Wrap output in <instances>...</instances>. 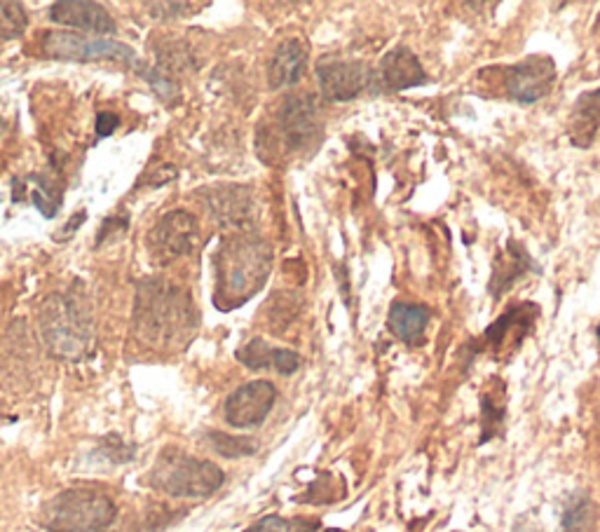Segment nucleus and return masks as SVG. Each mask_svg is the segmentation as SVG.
<instances>
[{
	"label": "nucleus",
	"instance_id": "9d476101",
	"mask_svg": "<svg viewBox=\"0 0 600 532\" xmlns=\"http://www.w3.org/2000/svg\"><path fill=\"white\" fill-rule=\"evenodd\" d=\"M277 399V390L268 380H253L234 390L226 401V420L238 430L259 428L270 415Z\"/></svg>",
	"mask_w": 600,
	"mask_h": 532
},
{
	"label": "nucleus",
	"instance_id": "4be33fe9",
	"mask_svg": "<svg viewBox=\"0 0 600 532\" xmlns=\"http://www.w3.org/2000/svg\"><path fill=\"white\" fill-rule=\"evenodd\" d=\"M509 249H511V253L507 257V259H509V265L498 268L496 280H492V284L500 282V284H498V293L504 291V289H509V287L513 284V280H517V277H521L523 270H530V268H532V263L528 261L526 253H521V249H519L517 244H509ZM498 293H496V295H498Z\"/></svg>",
	"mask_w": 600,
	"mask_h": 532
},
{
	"label": "nucleus",
	"instance_id": "2eb2a0df",
	"mask_svg": "<svg viewBox=\"0 0 600 532\" xmlns=\"http://www.w3.org/2000/svg\"><path fill=\"white\" fill-rule=\"evenodd\" d=\"M211 214L217 217L226 225H244L251 217V207L253 198L249 188L240 185H228L213 190L207 200Z\"/></svg>",
	"mask_w": 600,
	"mask_h": 532
},
{
	"label": "nucleus",
	"instance_id": "f8f14e48",
	"mask_svg": "<svg viewBox=\"0 0 600 532\" xmlns=\"http://www.w3.org/2000/svg\"><path fill=\"white\" fill-rule=\"evenodd\" d=\"M50 19L63 27H73L78 31L94 33H113L116 21L99 3L90 0H61L50 10Z\"/></svg>",
	"mask_w": 600,
	"mask_h": 532
},
{
	"label": "nucleus",
	"instance_id": "f3484780",
	"mask_svg": "<svg viewBox=\"0 0 600 532\" xmlns=\"http://www.w3.org/2000/svg\"><path fill=\"white\" fill-rule=\"evenodd\" d=\"M598 130H600V90H593L577 99L570 120V137L580 145H587L593 141Z\"/></svg>",
	"mask_w": 600,
	"mask_h": 532
},
{
	"label": "nucleus",
	"instance_id": "b1692460",
	"mask_svg": "<svg viewBox=\"0 0 600 532\" xmlns=\"http://www.w3.org/2000/svg\"><path fill=\"white\" fill-rule=\"evenodd\" d=\"M287 528V521L280 516H266L259 523H253L247 532H282Z\"/></svg>",
	"mask_w": 600,
	"mask_h": 532
},
{
	"label": "nucleus",
	"instance_id": "412c9836",
	"mask_svg": "<svg viewBox=\"0 0 600 532\" xmlns=\"http://www.w3.org/2000/svg\"><path fill=\"white\" fill-rule=\"evenodd\" d=\"M274 352L277 348H270L266 340L261 338H253L251 343H247L240 352H238V359L242 361V364L247 369H253V371H261V369H272L274 364Z\"/></svg>",
	"mask_w": 600,
	"mask_h": 532
},
{
	"label": "nucleus",
	"instance_id": "20e7f679",
	"mask_svg": "<svg viewBox=\"0 0 600 532\" xmlns=\"http://www.w3.org/2000/svg\"><path fill=\"white\" fill-rule=\"evenodd\" d=\"M148 481L156 491H162L171 498L202 500L217 493L223 485L226 476L221 472V466H217L209 460H198V458H188L183 453L164 451L158 458L153 470H150Z\"/></svg>",
	"mask_w": 600,
	"mask_h": 532
},
{
	"label": "nucleus",
	"instance_id": "bb28decb",
	"mask_svg": "<svg viewBox=\"0 0 600 532\" xmlns=\"http://www.w3.org/2000/svg\"><path fill=\"white\" fill-rule=\"evenodd\" d=\"M598 338H600V324H598Z\"/></svg>",
	"mask_w": 600,
	"mask_h": 532
},
{
	"label": "nucleus",
	"instance_id": "a211bd4d",
	"mask_svg": "<svg viewBox=\"0 0 600 532\" xmlns=\"http://www.w3.org/2000/svg\"><path fill=\"white\" fill-rule=\"evenodd\" d=\"M593 502L587 495L572 498L563 514V532H589L593 525Z\"/></svg>",
	"mask_w": 600,
	"mask_h": 532
},
{
	"label": "nucleus",
	"instance_id": "4468645a",
	"mask_svg": "<svg viewBox=\"0 0 600 532\" xmlns=\"http://www.w3.org/2000/svg\"><path fill=\"white\" fill-rule=\"evenodd\" d=\"M308 67V50L300 40L291 38L284 40L280 48L274 50V57L270 61V71H268V82L272 90H284L296 84L300 78H303Z\"/></svg>",
	"mask_w": 600,
	"mask_h": 532
},
{
	"label": "nucleus",
	"instance_id": "f03ea898",
	"mask_svg": "<svg viewBox=\"0 0 600 532\" xmlns=\"http://www.w3.org/2000/svg\"><path fill=\"white\" fill-rule=\"evenodd\" d=\"M137 331L153 345H169L196 329V308L186 291L162 280H148L137 293Z\"/></svg>",
	"mask_w": 600,
	"mask_h": 532
},
{
	"label": "nucleus",
	"instance_id": "ddd939ff",
	"mask_svg": "<svg viewBox=\"0 0 600 532\" xmlns=\"http://www.w3.org/2000/svg\"><path fill=\"white\" fill-rule=\"evenodd\" d=\"M380 78L382 84L392 92L420 88L422 82H427V73L422 69V63L409 48H394L380 61Z\"/></svg>",
	"mask_w": 600,
	"mask_h": 532
},
{
	"label": "nucleus",
	"instance_id": "6e6552de",
	"mask_svg": "<svg viewBox=\"0 0 600 532\" xmlns=\"http://www.w3.org/2000/svg\"><path fill=\"white\" fill-rule=\"evenodd\" d=\"M317 80L327 101L340 103L352 101L371 84V71L367 63L354 59H321L317 67Z\"/></svg>",
	"mask_w": 600,
	"mask_h": 532
},
{
	"label": "nucleus",
	"instance_id": "0eeeda50",
	"mask_svg": "<svg viewBox=\"0 0 600 532\" xmlns=\"http://www.w3.org/2000/svg\"><path fill=\"white\" fill-rule=\"evenodd\" d=\"M198 238H200V230H198L196 217L188 214V211L183 209H177L164 214L158 221V225L150 230L148 247L162 263H167L179 257H186V253L196 249Z\"/></svg>",
	"mask_w": 600,
	"mask_h": 532
},
{
	"label": "nucleus",
	"instance_id": "39448f33",
	"mask_svg": "<svg viewBox=\"0 0 600 532\" xmlns=\"http://www.w3.org/2000/svg\"><path fill=\"white\" fill-rule=\"evenodd\" d=\"M113 521V500L90 488L63 491L42 509V525L48 532H101Z\"/></svg>",
	"mask_w": 600,
	"mask_h": 532
},
{
	"label": "nucleus",
	"instance_id": "5701e85b",
	"mask_svg": "<svg viewBox=\"0 0 600 532\" xmlns=\"http://www.w3.org/2000/svg\"><path fill=\"white\" fill-rule=\"evenodd\" d=\"M33 204L42 211V217L52 219L59 211V193L48 183L38 179L36 181V190H33Z\"/></svg>",
	"mask_w": 600,
	"mask_h": 532
},
{
	"label": "nucleus",
	"instance_id": "9b49d317",
	"mask_svg": "<svg viewBox=\"0 0 600 532\" xmlns=\"http://www.w3.org/2000/svg\"><path fill=\"white\" fill-rule=\"evenodd\" d=\"M553 82L556 63L549 57H528L504 73L507 94L519 103L540 101L544 94H549Z\"/></svg>",
	"mask_w": 600,
	"mask_h": 532
},
{
	"label": "nucleus",
	"instance_id": "f257e3e1",
	"mask_svg": "<svg viewBox=\"0 0 600 532\" xmlns=\"http://www.w3.org/2000/svg\"><path fill=\"white\" fill-rule=\"evenodd\" d=\"M217 268V295L221 310L244 305L268 282L272 268V249L256 235H232L213 257Z\"/></svg>",
	"mask_w": 600,
	"mask_h": 532
},
{
	"label": "nucleus",
	"instance_id": "a878e982",
	"mask_svg": "<svg viewBox=\"0 0 600 532\" xmlns=\"http://www.w3.org/2000/svg\"><path fill=\"white\" fill-rule=\"evenodd\" d=\"M3 132H6V120L0 118V134H3Z\"/></svg>",
	"mask_w": 600,
	"mask_h": 532
},
{
	"label": "nucleus",
	"instance_id": "6ab92c4d",
	"mask_svg": "<svg viewBox=\"0 0 600 532\" xmlns=\"http://www.w3.org/2000/svg\"><path fill=\"white\" fill-rule=\"evenodd\" d=\"M209 445L223 458H247L259 451V443L247 436H230L223 432H211Z\"/></svg>",
	"mask_w": 600,
	"mask_h": 532
},
{
	"label": "nucleus",
	"instance_id": "393cba45",
	"mask_svg": "<svg viewBox=\"0 0 600 532\" xmlns=\"http://www.w3.org/2000/svg\"><path fill=\"white\" fill-rule=\"evenodd\" d=\"M118 124H120L118 116H113V113H99V118H97V134L99 137H111L118 130Z\"/></svg>",
	"mask_w": 600,
	"mask_h": 532
},
{
	"label": "nucleus",
	"instance_id": "aec40b11",
	"mask_svg": "<svg viewBox=\"0 0 600 532\" xmlns=\"http://www.w3.org/2000/svg\"><path fill=\"white\" fill-rule=\"evenodd\" d=\"M29 27L27 10L19 3H10V0H0V38L12 40L24 36Z\"/></svg>",
	"mask_w": 600,
	"mask_h": 532
},
{
	"label": "nucleus",
	"instance_id": "423d86ee",
	"mask_svg": "<svg viewBox=\"0 0 600 532\" xmlns=\"http://www.w3.org/2000/svg\"><path fill=\"white\" fill-rule=\"evenodd\" d=\"M42 54L67 61H137V54L124 42L73 31H48L42 38Z\"/></svg>",
	"mask_w": 600,
	"mask_h": 532
},
{
	"label": "nucleus",
	"instance_id": "1a4fd4ad",
	"mask_svg": "<svg viewBox=\"0 0 600 532\" xmlns=\"http://www.w3.org/2000/svg\"><path fill=\"white\" fill-rule=\"evenodd\" d=\"M280 130L289 151H308L321 137V113L312 94H293L280 111Z\"/></svg>",
	"mask_w": 600,
	"mask_h": 532
},
{
	"label": "nucleus",
	"instance_id": "7ed1b4c3",
	"mask_svg": "<svg viewBox=\"0 0 600 532\" xmlns=\"http://www.w3.org/2000/svg\"><path fill=\"white\" fill-rule=\"evenodd\" d=\"M38 329L54 357L80 361L94 348L92 317L82 295H48L38 310Z\"/></svg>",
	"mask_w": 600,
	"mask_h": 532
},
{
	"label": "nucleus",
	"instance_id": "dca6fc26",
	"mask_svg": "<svg viewBox=\"0 0 600 532\" xmlns=\"http://www.w3.org/2000/svg\"><path fill=\"white\" fill-rule=\"evenodd\" d=\"M427 324H430V310L413 303H394L388 317L390 331L406 345H420Z\"/></svg>",
	"mask_w": 600,
	"mask_h": 532
}]
</instances>
